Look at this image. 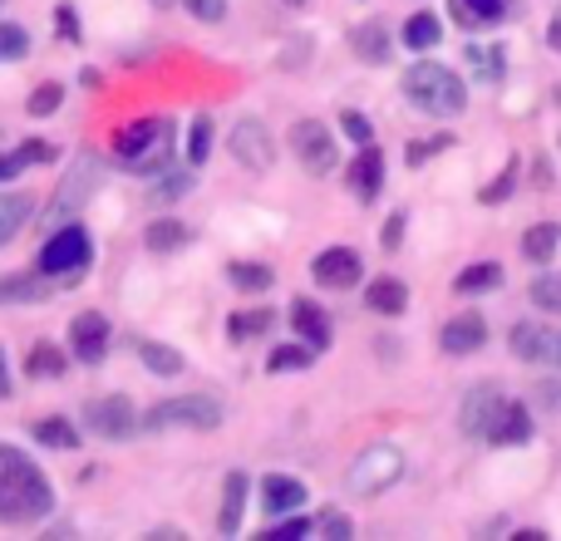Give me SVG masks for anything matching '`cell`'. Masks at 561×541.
Listing matches in <instances>:
<instances>
[{
    "label": "cell",
    "instance_id": "f1b7e54d",
    "mask_svg": "<svg viewBox=\"0 0 561 541\" xmlns=\"http://www.w3.org/2000/svg\"><path fill=\"white\" fill-rule=\"evenodd\" d=\"M493 286H503V266H497V262H473L468 270H458V280H454L458 296H473V290H493Z\"/></svg>",
    "mask_w": 561,
    "mask_h": 541
},
{
    "label": "cell",
    "instance_id": "4dcf8cb0",
    "mask_svg": "<svg viewBox=\"0 0 561 541\" xmlns=\"http://www.w3.org/2000/svg\"><path fill=\"white\" fill-rule=\"evenodd\" d=\"M227 276H232L237 290H272L276 270L262 266V262H232V266H227Z\"/></svg>",
    "mask_w": 561,
    "mask_h": 541
},
{
    "label": "cell",
    "instance_id": "d6986e66",
    "mask_svg": "<svg viewBox=\"0 0 561 541\" xmlns=\"http://www.w3.org/2000/svg\"><path fill=\"white\" fill-rule=\"evenodd\" d=\"M49 296V276L45 270H25V276H0V306H35Z\"/></svg>",
    "mask_w": 561,
    "mask_h": 541
},
{
    "label": "cell",
    "instance_id": "60d3db41",
    "mask_svg": "<svg viewBox=\"0 0 561 541\" xmlns=\"http://www.w3.org/2000/svg\"><path fill=\"white\" fill-rule=\"evenodd\" d=\"M187 187H193V177H187V173H163L153 183V193L163 197V203H178V197H187Z\"/></svg>",
    "mask_w": 561,
    "mask_h": 541
},
{
    "label": "cell",
    "instance_id": "b9f144b4",
    "mask_svg": "<svg viewBox=\"0 0 561 541\" xmlns=\"http://www.w3.org/2000/svg\"><path fill=\"white\" fill-rule=\"evenodd\" d=\"M183 10L193 20H203V25H217L227 15V0H183Z\"/></svg>",
    "mask_w": 561,
    "mask_h": 541
},
{
    "label": "cell",
    "instance_id": "44dd1931",
    "mask_svg": "<svg viewBox=\"0 0 561 541\" xmlns=\"http://www.w3.org/2000/svg\"><path fill=\"white\" fill-rule=\"evenodd\" d=\"M242 507H247V473H227L222 487V517H217V532L237 537L242 532Z\"/></svg>",
    "mask_w": 561,
    "mask_h": 541
},
{
    "label": "cell",
    "instance_id": "4fadbf2b",
    "mask_svg": "<svg viewBox=\"0 0 561 541\" xmlns=\"http://www.w3.org/2000/svg\"><path fill=\"white\" fill-rule=\"evenodd\" d=\"M108 320L99 315V310H84V315H75V325H69V345H75V359H84V365H99V359L108 355Z\"/></svg>",
    "mask_w": 561,
    "mask_h": 541
},
{
    "label": "cell",
    "instance_id": "8fae6325",
    "mask_svg": "<svg viewBox=\"0 0 561 541\" xmlns=\"http://www.w3.org/2000/svg\"><path fill=\"white\" fill-rule=\"evenodd\" d=\"M232 158L242 168H252V173H266L272 158H276L272 128H266L262 118H242V124H232Z\"/></svg>",
    "mask_w": 561,
    "mask_h": 541
},
{
    "label": "cell",
    "instance_id": "681fc988",
    "mask_svg": "<svg viewBox=\"0 0 561 541\" xmlns=\"http://www.w3.org/2000/svg\"><path fill=\"white\" fill-rule=\"evenodd\" d=\"M306 532H310V522H306V517H290V522H276L266 537H306Z\"/></svg>",
    "mask_w": 561,
    "mask_h": 541
},
{
    "label": "cell",
    "instance_id": "e0dca14e",
    "mask_svg": "<svg viewBox=\"0 0 561 541\" xmlns=\"http://www.w3.org/2000/svg\"><path fill=\"white\" fill-rule=\"evenodd\" d=\"M306 503V483H296V477H286V473H272L262 483V507L272 517H286V513H296V507Z\"/></svg>",
    "mask_w": 561,
    "mask_h": 541
},
{
    "label": "cell",
    "instance_id": "c3c4849f",
    "mask_svg": "<svg viewBox=\"0 0 561 541\" xmlns=\"http://www.w3.org/2000/svg\"><path fill=\"white\" fill-rule=\"evenodd\" d=\"M345 134L355 138V143H375V128H369L359 114H345Z\"/></svg>",
    "mask_w": 561,
    "mask_h": 541
},
{
    "label": "cell",
    "instance_id": "1f68e13d",
    "mask_svg": "<svg viewBox=\"0 0 561 541\" xmlns=\"http://www.w3.org/2000/svg\"><path fill=\"white\" fill-rule=\"evenodd\" d=\"M138 359H144L153 375H183V355L168 349V345H158V339H144V345H138Z\"/></svg>",
    "mask_w": 561,
    "mask_h": 541
},
{
    "label": "cell",
    "instance_id": "816d5d0a",
    "mask_svg": "<svg viewBox=\"0 0 561 541\" xmlns=\"http://www.w3.org/2000/svg\"><path fill=\"white\" fill-rule=\"evenodd\" d=\"M547 39H552V49H561V15L552 20V35H547Z\"/></svg>",
    "mask_w": 561,
    "mask_h": 541
},
{
    "label": "cell",
    "instance_id": "2e32d148",
    "mask_svg": "<svg viewBox=\"0 0 561 541\" xmlns=\"http://www.w3.org/2000/svg\"><path fill=\"white\" fill-rule=\"evenodd\" d=\"M350 187H355L359 203H375L379 187H385V153L375 143H359V158L350 168Z\"/></svg>",
    "mask_w": 561,
    "mask_h": 541
},
{
    "label": "cell",
    "instance_id": "4316f807",
    "mask_svg": "<svg viewBox=\"0 0 561 541\" xmlns=\"http://www.w3.org/2000/svg\"><path fill=\"white\" fill-rule=\"evenodd\" d=\"M468 65H473V74L483 79V84H497V79L507 74L503 45H468Z\"/></svg>",
    "mask_w": 561,
    "mask_h": 541
},
{
    "label": "cell",
    "instance_id": "ee69618b",
    "mask_svg": "<svg viewBox=\"0 0 561 541\" xmlns=\"http://www.w3.org/2000/svg\"><path fill=\"white\" fill-rule=\"evenodd\" d=\"M463 5H468V15H473L478 25H483V20H497V15H503L507 0H463Z\"/></svg>",
    "mask_w": 561,
    "mask_h": 541
},
{
    "label": "cell",
    "instance_id": "d6a6232c",
    "mask_svg": "<svg viewBox=\"0 0 561 541\" xmlns=\"http://www.w3.org/2000/svg\"><path fill=\"white\" fill-rule=\"evenodd\" d=\"M438 39H444V30H438V15H409V25H404V45L409 49H434Z\"/></svg>",
    "mask_w": 561,
    "mask_h": 541
},
{
    "label": "cell",
    "instance_id": "7bdbcfd3",
    "mask_svg": "<svg viewBox=\"0 0 561 541\" xmlns=\"http://www.w3.org/2000/svg\"><path fill=\"white\" fill-rule=\"evenodd\" d=\"M444 148H454V138H428V143H409V168H419L424 158L444 153Z\"/></svg>",
    "mask_w": 561,
    "mask_h": 541
},
{
    "label": "cell",
    "instance_id": "8d00e7d4",
    "mask_svg": "<svg viewBox=\"0 0 561 541\" xmlns=\"http://www.w3.org/2000/svg\"><path fill=\"white\" fill-rule=\"evenodd\" d=\"M213 153V118H193V134H187V163H207Z\"/></svg>",
    "mask_w": 561,
    "mask_h": 541
},
{
    "label": "cell",
    "instance_id": "9a60e30c",
    "mask_svg": "<svg viewBox=\"0 0 561 541\" xmlns=\"http://www.w3.org/2000/svg\"><path fill=\"white\" fill-rule=\"evenodd\" d=\"M438 345H444V355H473V349L488 345V320L478 310H463L438 330Z\"/></svg>",
    "mask_w": 561,
    "mask_h": 541
},
{
    "label": "cell",
    "instance_id": "277c9868",
    "mask_svg": "<svg viewBox=\"0 0 561 541\" xmlns=\"http://www.w3.org/2000/svg\"><path fill=\"white\" fill-rule=\"evenodd\" d=\"M404 477V453L399 448H389V444H375V448H365V453L350 463V493L355 497H379V493H389V487Z\"/></svg>",
    "mask_w": 561,
    "mask_h": 541
},
{
    "label": "cell",
    "instance_id": "836d02e7",
    "mask_svg": "<svg viewBox=\"0 0 561 541\" xmlns=\"http://www.w3.org/2000/svg\"><path fill=\"white\" fill-rule=\"evenodd\" d=\"M25 369H30V379H55V375H65V355H59L55 345H35Z\"/></svg>",
    "mask_w": 561,
    "mask_h": 541
},
{
    "label": "cell",
    "instance_id": "ac0fdd59",
    "mask_svg": "<svg viewBox=\"0 0 561 541\" xmlns=\"http://www.w3.org/2000/svg\"><path fill=\"white\" fill-rule=\"evenodd\" d=\"M290 325H296V335L306 339L310 349L330 345V320H325V310L310 306V300H290Z\"/></svg>",
    "mask_w": 561,
    "mask_h": 541
},
{
    "label": "cell",
    "instance_id": "5bb4252c",
    "mask_svg": "<svg viewBox=\"0 0 561 541\" xmlns=\"http://www.w3.org/2000/svg\"><path fill=\"white\" fill-rule=\"evenodd\" d=\"M310 276L325 290H350L359 280V256L350 252V246H325V252L310 262Z\"/></svg>",
    "mask_w": 561,
    "mask_h": 541
},
{
    "label": "cell",
    "instance_id": "7a4b0ae2",
    "mask_svg": "<svg viewBox=\"0 0 561 541\" xmlns=\"http://www.w3.org/2000/svg\"><path fill=\"white\" fill-rule=\"evenodd\" d=\"M55 513V487L20 448L0 444V522H39Z\"/></svg>",
    "mask_w": 561,
    "mask_h": 541
},
{
    "label": "cell",
    "instance_id": "d590c367",
    "mask_svg": "<svg viewBox=\"0 0 561 541\" xmlns=\"http://www.w3.org/2000/svg\"><path fill=\"white\" fill-rule=\"evenodd\" d=\"M310 359H316V349L306 345V339H300V345H280V349H272V375H280V369H306Z\"/></svg>",
    "mask_w": 561,
    "mask_h": 541
},
{
    "label": "cell",
    "instance_id": "83f0119b",
    "mask_svg": "<svg viewBox=\"0 0 561 541\" xmlns=\"http://www.w3.org/2000/svg\"><path fill=\"white\" fill-rule=\"evenodd\" d=\"M187 237H193V227H183L178 217H158L144 242H148V252H178V246H187Z\"/></svg>",
    "mask_w": 561,
    "mask_h": 541
},
{
    "label": "cell",
    "instance_id": "e575fe53",
    "mask_svg": "<svg viewBox=\"0 0 561 541\" xmlns=\"http://www.w3.org/2000/svg\"><path fill=\"white\" fill-rule=\"evenodd\" d=\"M517 173H523V163L513 158V163H507L503 173H497L493 183H488L483 193H478V203H483V207H488V203H507V197H513V187H517Z\"/></svg>",
    "mask_w": 561,
    "mask_h": 541
},
{
    "label": "cell",
    "instance_id": "5b68a950",
    "mask_svg": "<svg viewBox=\"0 0 561 541\" xmlns=\"http://www.w3.org/2000/svg\"><path fill=\"white\" fill-rule=\"evenodd\" d=\"M89 262H94V242H89V232L79 222H65L45 246H39V270H45L49 280L84 276Z\"/></svg>",
    "mask_w": 561,
    "mask_h": 541
},
{
    "label": "cell",
    "instance_id": "7c38bea8",
    "mask_svg": "<svg viewBox=\"0 0 561 541\" xmlns=\"http://www.w3.org/2000/svg\"><path fill=\"white\" fill-rule=\"evenodd\" d=\"M94 187H99V158H79L75 163V173L59 183V193H55V207H49V222H65L69 212H79V207L94 197Z\"/></svg>",
    "mask_w": 561,
    "mask_h": 541
},
{
    "label": "cell",
    "instance_id": "f6af8a7d",
    "mask_svg": "<svg viewBox=\"0 0 561 541\" xmlns=\"http://www.w3.org/2000/svg\"><path fill=\"white\" fill-rule=\"evenodd\" d=\"M320 532H325V537H335V541H350V532H355V527H350V517L325 513V517H320Z\"/></svg>",
    "mask_w": 561,
    "mask_h": 541
},
{
    "label": "cell",
    "instance_id": "cb8c5ba5",
    "mask_svg": "<svg viewBox=\"0 0 561 541\" xmlns=\"http://www.w3.org/2000/svg\"><path fill=\"white\" fill-rule=\"evenodd\" d=\"M557 246H561V222H537V227H527L523 232V256L527 262H537V266L552 262Z\"/></svg>",
    "mask_w": 561,
    "mask_h": 541
},
{
    "label": "cell",
    "instance_id": "f546056e",
    "mask_svg": "<svg viewBox=\"0 0 561 541\" xmlns=\"http://www.w3.org/2000/svg\"><path fill=\"white\" fill-rule=\"evenodd\" d=\"M266 330H272V310H242V315L227 320V339H232V345H242V339H252V335H266Z\"/></svg>",
    "mask_w": 561,
    "mask_h": 541
},
{
    "label": "cell",
    "instance_id": "603a6c76",
    "mask_svg": "<svg viewBox=\"0 0 561 541\" xmlns=\"http://www.w3.org/2000/svg\"><path fill=\"white\" fill-rule=\"evenodd\" d=\"M350 45H355L359 59H369V65H385V59H389V30L379 25V20H365V25L350 30Z\"/></svg>",
    "mask_w": 561,
    "mask_h": 541
},
{
    "label": "cell",
    "instance_id": "74e56055",
    "mask_svg": "<svg viewBox=\"0 0 561 541\" xmlns=\"http://www.w3.org/2000/svg\"><path fill=\"white\" fill-rule=\"evenodd\" d=\"M533 306H542L547 315H561V270H552V276L533 280Z\"/></svg>",
    "mask_w": 561,
    "mask_h": 541
},
{
    "label": "cell",
    "instance_id": "484cf974",
    "mask_svg": "<svg viewBox=\"0 0 561 541\" xmlns=\"http://www.w3.org/2000/svg\"><path fill=\"white\" fill-rule=\"evenodd\" d=\"M30 434H35V444H45V448H79V428L69 424V418H59V414H49V418H35L30 424Z\"/></svg>",
    "mask_w": 561,
    "mask_h": 541
},
{
    "label": "cell",
    "instance_id": "d4e9b609",
    "mask_svg": "<svg viewBox=\"0 0 561 541\" xmlns=\"http://www.w3.org/2000/svg\"><path fill=\"white\" fill-rule=\"evenodd\" d=\"M30 212H35V203L25 193H0V246L15 242V232L30 222Z\"/></svg>",
    "mask_w": 561,
    "mask_h": 541
},
{
    "label": "cell",
    "instance_id": "7dc6e473",
    "mask_svg": "<svg viewBox=\"0 0 561 541\" xmlns=\"http://www.w3.org/2000/svg\"><path fill=\"white\" fill-rule=\"evenodd\" d=\"M379 242H385V252H394V246L404 242V212L389 217V222H385V237H379Z\"/></svg>",
    "mask_w": 561,
    "mask_h": 541
},
{
    "label": "cell",
    "instance_id": "f35d334b",
    "mask_svg": "<svg viewBox=\"0 0 561 541\" xmlns=\"http://www.w3.org/2000/svg\"><path fill=\"white\" fill-rule=\"evenodd\" d=\"M30 49V35H25V25H15V20H5L0 25V59H20Z\"/></svg>",
    "mask_w": 561,
    "mask_h": 541
},
{
    "label": "cell",
    "instance_id": "ab89813d",
    "mask_svg": "<svg viewBox=\"0 0 561 541\" xmlns=\"http://www.w3.org/2000/svg\"><path fill=\"white\" fill-rule=\"evenodd\" d=\"M59 99H65V89H59V84H39L35 94H30V114H35V118H49V114L59 108Z\"/></svg>",
    "mask_w": 561,
    "mask_h": 541
},
{
    "label": "cell",
    "instance_id": "f907efd6",
    "mask_svg": "<svg viewBox=\"0 0 561 541\" xmlns=\"http://www.w3.org/2000/svg\"><path fill=\"white\" fill-rule=\"evenodd\" d=\"M0 399H10V365H5V349H0Z\"/></svg>",
    "mask_w": 561,
    "mask_h": 541
},
{
    "label": "cell",
    "instance_id": "8992f818",
    "mask_svg": "<svg viewBox=\"0 0 561 541\" xmlns=\"http://www.w3.org/2000/svg\"><path fill=\"white\" fill-rule=\"evenodd\" d=\"M148 428H222V404L213 394H178L148 408Z\"/></svg>",
    "mask_w": 561,
    "mask_h": 541
},
{
    "label": "cell",
    "instance_id": "f5cc1de1",
    "mask_svg": "<svg viewBox=\"0 0 561 541\" xmlns=\"http://www.w3.org/2000/svg\"><path fill=\"white\" fill-rule=\"evenodd\" d=\"M286 5H306V0H286Z\"/></svg>",
    "mask_w": 561,
    "mask_h": 541
},
{
    "label": "cell",
    "instance_id": "9c48e42d",
    "mask_svg": "<svg viewBox=\"0 0 561 541\" xmlns=\"http://www.w3.org/2000/svg\"><path fill=\"white\" fill-rule=\"evenodd\" d=\"M517 359L527 365H542V369H561V330L542 325V320H517L513 335H507Z\"/></svg>",
    "mask_w": 561,
    "mask_h": 541
},
{
    "label": "cell",
    "instance_id": "52a82bcc",
    "mask_svg": "<svg viewBox=\"0 0 561 541\" xmlns=\"http://www.w3.org/2000/svg\"><path fill=\"white\" fill-rule=\"evenodd\" d=\"M163 143H168V118H138V124L118 128L114 158L124 168H148L163 158Z\"/></svg>",
    "mask_w": 561,
    "mask_h": 541
},
{
    "label": "cell",
    "instance_id": "ba28073f",
    "mask_svg": "<svg viewBox=\"0 0 561 541\" xmlns=\"http://www.w3.org/2000/svg\"><path fill=\"white\" fill-rule=\"evenodd\" d=\"M290 153L300 158V168L316 177H325L330 168H335V138H330V128L320 124V118H300V124H290Z\"/></svg>",
    "mask_w": 561,
    "mask_h": 541
},
{
    "label": "cell",
    "instance_id": "3957f363",
    "mask_svg": "<svg viewBox=\"0 0 561 541\" xmlns=\"http://www.w3.org/2000/svg\"><path fill=\"white\" fill-rule=\"evenodd\" d=\"M404 99L428 118H454L468 108V84L438 59H419L404 69Z\"/></svg>",
    "mask_w": 561,
    "mask_h": 541
},
{
    "label": "cell",
    "instance_id": "30bf717a",
    "mask_svg": "<svg viewBox=\"0 0 561 541\" xmlns=\"http://www.w3.org/2000/svg\"><path fill=\"white\" fill-rule=\"evenodd\" d=\"M84 424H89V434H99V438H134L138 434V414H134V404H128L124 394L89 399Z\"/></svg>",
    "mask_w": 561,
    "mask_h": 541
},
{
    "label": "cell",
    "instance_id": "6da1fadb",
    "mask_svg": "<svg viewBox=\"0 0 561 541\" xmlns=\"http://www.w3.org/2000/svg\"><path fill=\"white\" fill-rule=\"evenodd\" d=\"M458 424H463V434L478 438V444H527V438H533V414H527V404L507 399L497 384H478L473 394L463 399V408H458Z\"/></svg>",
    "mask_w": 561,
    "mask_h": 541
},
{
    "label": "cell",
    "instance_id": "bcb514c9",
    "mask_svg": "<svg viewBox=\"0 0 561 541\" xmlns=\"http://www.w3.org/2000/svg\"><path fill=\"white\" fill-rule=\"evenodd\" d=\"M55 20H59V39H79V15H75V5H59Z\"/></svg>",
    "mask_w": 561,
    "mask_h": 541
},
{
    "label": "cell",
    "instance_id": "7402d4cb",
    "mask_svg": "<svg viewBox=\"0 0 561 541\" xmlns=\"http://www.w3.org/2000/svg\"><path fill=\"white\" fill-rule=\"evenodd\" d=\"M49 158H55V143H45V138H30V143H20L15 153H0V183L20 177L30 163H49Z\"/></svg>",
    "mask_w": 561,
    "mask_h": 541
},
{
    "label": "cell",
    "instance_id": "ffe728a7",
    "mask_svg": "<svg viewBox=\"0 0 561 541\" xmlns=\"http://www.w3.org/2000/svg\"><path fill=\"white\" fill-rule=\"evenodd\" d=\"M365 306L375 310V315H404V310H409V286H404V280H394V276L369 280Z\"/></svg>",
    "mask_w": 561,
    "mask_h": 541
},
{
    "label": "cell",
    "instance_id": "db71d44e",
    "mask_svg": "<svg viewBox=\"0 0 561 541\" xmlns=\"http://www.w3.org/2000/svg\"><path fill=\"white\" fill-rule=\"evenodd\" d=\"M0 5H5V0H0Z\"/></svg>",
    "mask_w": 561,
    "mask_h": 541
}]
</instances>
